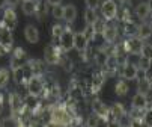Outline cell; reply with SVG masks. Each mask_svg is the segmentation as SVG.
Here are the masks:
<instances>
[{
  "label": "cell",
  "instance_id": "23",
  "mask_svg": "<svg viewBox=\"0 0 152 127\" xmlns=\"http://www.w3.org/2000/svg\"><path fill=\"white\" fill-rule=\"evenodd\" d=\"M140 39H146V38H149L151 35H152V29H151V26L149 24H140L139 27H137V33H136Z\"/></svg>",
  "mask_w": 152,
  "mask_h": 127
},
{
  "label": "cell",
  "instance_id": "33",
  "mask_svg": "<svg viewBox=\"0 0 152 127\" xmlns=\"http://www.w3.org/2000/svg\"><path fill=\"white\" fill-rule=\"evenodd\" d=\"M143 123L152 127V108H146V112L143 114Z\"/></svg>",
  "mask_w": 152,
  "mask_h": 127
},
{
  "label": "cell",
  "instance_id": "2",
  "mask_svg": "<svg viewBox=\"0 0 152 127\" xmlns=\"http://www.w3.org/2000/svg\"><path fill=\"white\" fill-rule=\"evenodd\" d=\"M27 62H29V56H27V53L23 49H15L14 50V55L11 58V67H12V70L18 68V67H24Z\"/></svg>",
  "mask_w": 152,
  "mask_h": 127
},
{
  "label": "cell",
  "instance_id": "20",
  "mask_svg": "<svg viewBox=\"0 0 152 127\" xmlns=\"http://www.w3.org/2000/svg\"><path fill=\"white\" fill-rule=\"evenodd\" d=\"M151 8H149V5L146 3V2H143V3H139L137 6H136V15L139 17V18H142V20H145V18H148L149 15H151Z\"/></svg>",
  "mask_w": 152,
  "mask_h": 127
},
{
  "label": "cell",
  "instance_id": "7",
  "mask_svg": "<svg viewBox=\"0 0 152 127\" xmlns=\"http://www.w3.org/2000/svg\"><path fill=\"white\" fill-rule=\"evenodd\" d=\"M51 112H53V123L54 124H69L71 123V115L65 108H56Z\"/></svg>",
  "mask_w": 152,
  "mask_h": 127
},
{
  "label": "cell",
  "instance_id": "32",
  "mask_svg": "<svg viewBox=\"0 0 152 127\" xmlns=\"http://www.w3.org/2000/svg\"><path fill=\"white\" fill-rule=\"evenodd\" d=\"M63 30H65V27H63L62 24H54V26L51 27V35H53V38L59 39L60 35L63 33Z\"/></svg>",
  "mask_w": 152,
  "mask_h": 127
},
{
  "label": "cell",
  "instance_id": "26",
  "mask_svg": "<svg viewBox=\"0 0 152 127\" xmlns=\"http://www.w3.org/2000/svg\"><path fill=\"white\" fill-rule=\"evenodd\" d=\"M104 83V74L102 73H96L94 74V79H92V89L94 91H98Z\"/></svg>",
  "mask_w": 152,
  "mask_h": 127
},
{
  "label": "cell",
  "instance_id": "21",
  "mask_svg": "<svg viewBox=\"0 0 152 127\" xmlns=\"http://www.w3.org/2000/svg\"><path fill=\"white\" fill-rule=\"evenodd\" d=\"M128 89H129V86H128V83L125 82V79L119 80V82L116 83V86H115V92H116V95H119V97L126 95V94H128Z\"/></svg>",
  "mask_w": 152,
  "mask_h": 127
},
{
  "label": "cell",
  "instance_id": "22",
  "mask_svg": "<svg viewBox=\"0 0 152 127\" xmlns=\"http://www.w3.org/2000/svg\"><path fill=\"white\" fill-rule=\"evenodd\" d=\"M38 106H39V103H38V97H36V95L29 94V95L24 98V108H26V109H29V111H35Z\"/></svg>",
  "mask_w": 152,
  "mask_h": 127
},
{
  "label": "cell",
  "instance_id": "8",
  "mask_svg": "<svg viewBox=\"0 0 152 127\" xmlns=\"http://www.w3.org/2000/svg\"><path fill=\"white\" fill-rule=\"evenodd\" d=\"M137 70H139V67L134 65V63H124L121 68V76L125 80H134V79H137Z\"/></svg>",
  "mask_w": 152,
  "mask_h": 127
},
{
  "label": "cell",
  "instance_id": "24",
  "mask_svg": "<svg viewBox=\"0 0 152 127\" xmlns=\"http://www.w3.org/2000/svg\"><path fill=\"white\" fill-rule=\"evenodd\" d=\"M96 20H98V15H96V12H95V9H91V8H88L84 11V21H86V24H95L96 23Z\"/></svg>",
  "mask_w": 152,
  "mask_h": 127
},
{
  "label": "cell",
  "instance_id": "40",
  "mask_svg": "<svg viewBox=\"0 0 152 127\" xmlns=\"http://www.w3.org/2000/svg\"><path fill=\"white\" fill-rule=\"evenodd\" d=\"M8 2H9V0H0V9L5 8V6L8 5Z\"/></svg>",
  "mask_w": 152,
  "mask_h": 127
},
{
  "label": "cell",
  "instance_id": "5",
  "mask_svg": "<svg viewBox=\"0 0 152 127\" xmlns=\"http://www.w3.org/2000/svg\"><path fill=\"white\" fill-rule=\"evenodd\" d=\"M142 46H143V39H140L139 36H129V38L124 42V49H125V52L133 53V55L140 53Z\"/></svg>",
  "mask_w": 152,
  "mask_h": 127
},
{
  "label": "cell",
  "instance_id": "43",
  "mask_svg": "<svg viewBox=\"0 0 152 127\" xmlns=\"http://www.w3.org/2000/svg\"><path fill=\"white\" fill-rule=\"evenodd\" d=\"M121 2H126V0H121Z\"/></svg>",
  "mask_w": 152,
  "mask_h": 127
},
{
  "label": "cell",
  "instance_id": "38",
  "mask_svg": "<svg viewBox=\"0 0 152 127\" xmlns=\"http://www.w3.org/2000/svg\"><path fill=\"white\" fill-rule=\"evenodd\" d=\"M99 123H101V118L98 115H94V117H91L88 120V126H98Z\"/></svg>",
  "mask_w": 152,
  "mask_h": 127
},
{
  "label": "cell",
  "instance_id": "3",
  "mask_svg": "<svg viewBox=\"0 0 152 127\" xmlns=\"http://www.w3.org/2000/svg\"><path fill=\"white\" fill-rule=\"evenodd\" d=\"M101 12L105 20H113L118 15V5L115 0H104L101 5Z\"/></svg>",
  "mask_w": 152,
  "mask_h": 127
},
{
  "label": "cell",
  "instance_id": "25",
  "mask_svg": "<svg viewBox=\"0 0 152 127\" xmlns=\"http://www.w3.org/2000/svg\"><path fill=\"white\" fill-rule=\"evenodd\" d=\"M151 89H152V86H151V83L148 82L146 77L139 80V83H137V91H139V92H142V94H148Z\"/></svg>",
  "mask_w": 152,
  "mask_h": 127
},
{
  "label": "cell",
  "instance_id": "28",
  "mask_svg": "<svg viewBox=\"0 0 152 127\" xmlns=\"http://www.w3.org/2000/svg\"><path fill=\"white\" fill-rule=\"evenodd\" d=\"M151 59H148V58H143V56H140V59H139V62H137V67L140 68V70H145V71H149V68H151Z\"/></svg>",
  "mask_w": 152,
  "mask_h": 127
},
{
  "label": "cell",
  "instance_id": "34",
  "mask_svg": "<svg viewBox=\"0 0 152 127\" xmlns=\"http://www.w3.org/2000/svg\"><path fill=\"white\" fill-rule=\"evenodd\" d=\"M107 58H108V55H107L104 50H101V52L96 53V62L99 63V65H104L105 61H107Z\"/></svg>",
  "mask_w": 152,
  "mask_h": 127
},
{
  "label": "cell",
  "instance_id": "44",
  "mask_svg": "<svg viewBox=\"0 0 152 127\" xmlns=\"http://www.w3.org/2000/svg\"><path fill=\"white\" fill-rule=\"evenodd\" d=\"M21 2H24V0H21Z\"/></svg>",
  "mask_w": 152,
  "mask_h": 127
},
{
  "label": "cell",
  "instance_id": "12",
  "mask_svg": "<svg viewBox=\"0 0 152 127\" xmlns=\"http://www.w3.org/2000/svg\"><path fill=\"white\" fill-rule=\"evenodd\" d=\"M131 103H133V109H136V111H145L148 108V104H149L146 94H142V92H137L133 97Z\"/></svg>",
  "mask_w": 152,
  "mask_h": 127
},
{
  "label": "cell",
  "instance_id": "31",
  "mask_svg": "<svg viewBox=\"0 0 152 127\" xmlns=\"http://www.w3.org/2000/svg\"><path fill=\"white\" fill-rule=\"evenodd\" d=\"M51 14H53V17H54L56 20H63V6H60V5L53 6Z\"/></svg>",
  "mask_w": 152,
  "mask_h": 127
},
{
  "label": "cell",
  "instance_id": "29",
  "mask_svg": "<svg viewBox=\"0 0 152 127\" xmlns=\"http://www.w3.org/2000/svg\"><path fill=\"white\" fill-rule=\"evenodd\" d=\"M29 63H30V67H32L35 76H39L42 73V70H44V67H42V63L39 61H29Z\"/></svg>",
  "mask_w": 152,
  "mask_h": 127
},
{
  "label": "cell",
  "instance_id": "10",
  "mask_svg": "<svg viewBox=\"0 0 152 127\" xmlns=\"http://www.w3.org/2000/svg\"><path fill=\"white\" fill-rule=\"evenodd\" d=\"M89 46V39L83 32H77L74 33V49H77L78 52H84Z\"/></svg>",
  "mask_w": 152,
  "mask_h": 127
},
{
  "label": "cell",
  "instance_id": "42",
  "mask_svg": "<svg viewBox=\"0 0 152 127\" xmlns=\"http://www.w3.org/2000/svg\"><path fill=\"white\" fill-rule=\"evenodd\" d=\"M146 79H148V82L151 83V86H152V74H148V76H146Z\"/></svg>",
  "mask_w": 152,
  "mask_h": 127
},
{
  "label": "cell",
  "instance_id": "17",
  "mask_svg": "<svg viewBox=\"0 0 152 127\" xmlns=\"http://www.w3.org/2000/svg\"><path fill=\"white\" fill-rule=\"evenodd\" d=\"M9 103H11V109H12L14 114H15V112L18 114L21 109L24 108V100H21V97H20L18 94H11Z\"/></svg>",
  "mask_w": 152,
  "mask_h": 127
},
{
  "label": "cell",
  "instance_id": "39",
  "mask_svg": "<svg viewBox=\"0 0 152 127\" xmlns=\"http://www.w3.org/2000/svg\"><path fill=\"white\" fill-rule=\"evenodd\" d=\"M47 3L51 5V6H56V5H60L62 0H47Z\"/></svg>",
  "mask_w": 152,
  "mask_h": 127
},
{
  "label": "cell",
  "instance_id": "37",
  "mask_svg": "<svg viewBox=\"0 0 152 127\" xmlns=\"http://www.w3.org/2000/svg\"><path fill=\"white\" fill-rule=\"evenodd\" d=\"M101 3V0H86V6L91 9H96Z\"/></svg>",
  "mask_w": 152,
  "mask_h": 127
},
{
  "label": "cell",
  "instance_id": "41",
  "mask_svg": "<svg viewBox=\"0 0 152 127\" xmlns=\"http://www.w3.org/2000/svg\"><path fill=\"white\" fill-rule=\"evenodd\" d=\"M2 112H3V98L0 95V115H2Z\"/></svg>",
  "mask_w": 152,
  "mask_h": 127
},
{
  "label": "cell",
  "instance_id": "18",
  "mask_svg": "<svg viewBox=\"0 0 152 127\" xmlns=\"http://www.w3.org/2000/svg\"><path fill=\"white\" fill-rule=\"evenodd\" d=\"M77 18V8L74 5H66L63 6V20L68 21V23H72V21Z\"/></svg>",
  "mask_w": 152,
  "mask_h": 127
},
{
  "label": "cell",
  "instance_id": "35",
  "mask_svg": "<svg viewBox=\"0 0 152 127\" xmlns=\"http://www.w3.org/2000/svg\"><path fill=\"white\" fill-rule=\"evenodd\" d=\"M69 95H71L74 100H75V98H80V97H81V88L77 86V85H75V86H72L71 91H69Z\"/></svg>",
  "mask_w": 152,
  "mask_h": 127
},
{
  "label": "cell",
  "instance_id": "11",
  "mask_svg": "<svg viewBox=\"0 0 152 127\" xmlns=\"http://www.w3.org/2000/svg\"><path fill=\"white\" fill-rule=\"evenodd\" d=\"M12 44H14V38H12V33H11V30H8V29H0V46H2L6 52L12 47Z\"/></svg>",
  "mask_w": 152,
  "mask_h": 127
},
{
  "label": "cell",
  "instance_id": "30",
  "mask_svg": "<svg viewBox=\"0 0 152 127\" xmlns=\"http://www.w3.org/2000/svg\"><path fill=\"white\" fill-rule=\"evenodd\" d=\"M140 56L148 58V59L152 61V46L151 44H143L142 46V50H140Z\"/></svg>",
  "mask_w": 152,
  "mask_h": 127
},
{
  "label": "cell",
  "instance_id": "1",
  "mask_svg": "<svg viewBox=\"0 0 152 127\" xmlns=\"http://www.w3.org/2000/svg\"><path fill=\"white\" fill-rule=\"evenodd\" d=\"M26 86H27V92L32 94V95H36V97H39L42 92L45 91L44 80L41 79V76H33V77L26 83Z\"/></svg>",
  "mask_w": 152,
  "mask_h": 127
},
{
  "label": "cell",
  "instance_id": "14",
  "mask_svg": "<svg viewBox=\"0 0 152 127\" xmlns=\"http://www.w3.org/2000/svg\"><path fill=\"white\" fill-rule=\"evenodd\" d=\"M24 36H26V39L30 42V44H36V42L39 41V30L33 24H29L24 29Z\"/></svg>",
  "mask_w": 152,
  "mask_h": 127
},
{
  "label": "cell",
  "instance_id": "15",
  "mask_svg": "<svg viewBox=\"0 0 152 127\" xmlns=\"http://www.w3.org/2000/svg\"><path fill=\"white\" fill-rule=\"evenodd\" d=\"M126 115V111H125V108H124V104L122 103H115L112 108H110V117L113 118V120H121L122 117H125Z\"/></svg>",
  "mask_w": 152,
  "mask_h": 127
},
{
  "label": "cell",
  "instance_id": "36",
  "mask_svg": "<svg viewBox=\"0 0 152 127\" xmlns=\"http://www.w3.org/2000/svg\"><path fill=\"white\" fill-rule=\"evenodd\" d=\"M86 36H88V39H91V38H94V35L96 33L95 32V29H94V26H91V24H88V26H86V30L83 32Z\"/></svg>",
  "mask_w": 152,
  "mask_h": 127
},
{
  "label": "cell",
  "instance_id": "4",
  "mask_svg": "<svg viewBox=\"0 0 152 127\" xmlns=\"http://www.w3.org/2000/svg\"><path fill=\"white\" fill-rule=\"evenodd\" d=\"M59 44H60V49L63 52H69L74 49V32L65 29L63 33L60 35L59 38Z\"/></svg>",
  "mask_w": 152,
  "mask_h": 127
},
{
  "label": "cell",
  "instance_id": "6",
  "mask_svg": "<svg viewBox=\"0 0 152 127\" xmlns=\"http://www.w3.org/2000/svg\"><path fill=\"white\" fill-rule=\"evenodd\" d=\"M17 24H18V17H17L15 11L12 8H8L3 14V27L12 32L17 27Z\"/></svg>",
  "mask_w": 152,
  "mask_h": 127
},
{
  "label": "cell",
  "instance_id": "27",
  "mask_svg": "<svg viewBox=\"0 0 152 127\" xmlns=\"http://www.w3.org/2000/svg\"><path fill=\"white\" fill-rule=\"evenodd\" d=\"M11 79V73L8 68H0V88H5Z\"/></svg>",
  "mask_w": 152,
  "mask_h": 127
},
{
  "label": "cell",
  "instance_id": "13",
  "mask_svg": "<svg viewBox=\"0 0 152 127\" xmlns=\"http://www.w3.org/2000/svg\"><path fill=\"white\" fill-rule=\"evenodd\" d=\"M92 111L99 118H107L108 115H110V108H107V106L102 101H99V100H95L92 103Z\"/></svg>",
  "mask_w": 152,
  "mask_h": 127
},
{
  "label": "cell",
  "instance_id": "9",
  "mask_svg": "<svg viewBox=\"0 0 152 127\" xmlns=\"http://www.w3.org/2000/svg\"><path fill=\"white\" fill-rule=\"evenodd\" d=\"M44 59H45L47 63L53 65V63H57L60 61V55H59V52L54 46H47L45 50H44Z\"/></svg>",
  "mask_w": 152,
  "mask_h": 127
},
{
  "label": "cell",
  "instance_id": "19",
  "mask_svg": "<svg viewBox=\"0 0 152 127\" xmlns=\"http://www.w3.org/2000/svg\"><path fill=\"white\" fill-rule=\"evenodd\" d=\"M21 9L26 15H33L36 14L38 11V5H36V0H24L23 3H21Z\"/></svg>",
  "mask_w": 152,
  "mask_h": 127
},
{
  "label": "cell",
  "instance_id": "16",
  "mask_svg": "<svg viewBox=\"0 0 152 127\" xmlns=\"http://www.w3.org/2000/svg\"><path fill=\"white\" fill-rule=\"evenodd\" d=\"M102 36L107 42H113L116 38H118V27L116 26H104V30H102Z\"/></svg>",
  "mask_w": 152,
  "mask_h": 127
}]
</instances>
